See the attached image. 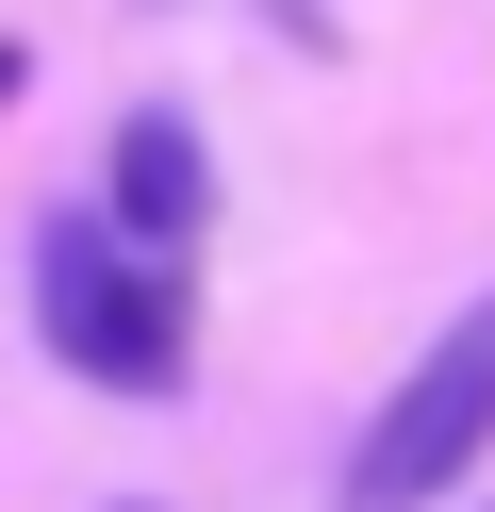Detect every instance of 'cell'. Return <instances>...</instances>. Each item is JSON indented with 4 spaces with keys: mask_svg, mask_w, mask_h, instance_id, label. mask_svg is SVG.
I'll use <instances>...</instances> for the list:
<instances>
[{
    "mask_svg": "<svg viewBox=\"0 0 495 512\" xmlns=\"http://www.w3.org/2000/svg\"><path fill=\"white\" fill-rule=\"evenodd\" d=\"M33 331H50V364H83L99 397H182V364H198L182 265L132 248L116 215H50V232H33Z\"/></svg>",
    "mask_w": 495,
    "mask_h": 512,
    "instance_id": "6da1fadb",
    "label": "cell"
},
{
    "mask_svg": "<svg viewBox=\"0 0 495 512\" xmlns=\"http://www.w3.org/2000/svg\"><path fill=\"white\" fill-rule=\"evenodd\" d=\"M479 446H495V281L429 331V364L380 397V430L347 446V496H330V512H429L446 479H479Z\"/></svg>",
    "mask_w": 495,
    "mask_h": 512,
    "instance_id": "7a4b0ae2",
    "label": "cell"
},
{
    "mask_svg": "<svg viewBox=\"0 0 495 512\" xmlns=\"http://www.w3.org/2000/svg\"><path fill=\"white\" fill-rule=\"evenodd\" d=\"M198 215H215V166H198V116H182V100H132V116H116V232L182 265V248H198Z\"/></svg>",
    "mask_w": 495,
    "mask_h": 512,
    "instance_id": "3957f363",
    "label": "cell"
},
{
    "mask_svg": "<svg viewBox=\"0 0 495 512\" xmlns=\"http://www.w3.org/2000/svg\"><path fill=\"white\" fill-rule=\"evenodd\" d=\"M17 83H33V34H0V100H17Z\"/></svg>",
    "mask_w": 495,
    "mask_h": 512,
    "instance_id": "277c9868",
    "label": "cell"
}]
</instances>
